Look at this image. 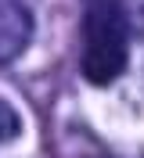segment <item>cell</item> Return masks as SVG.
<instances>
[{"mask_svg": "<svg viewBox=\"0 0 144 158\" xmlns=\"http://www.w3.org/2000/svg\"><path fill=\"white\" fill-rule=\"evenodd\" d=\"M126 50H130V25H126L119 0H86L79 22V69L94 86H108L123 76Z\"/></svg>", "mask_w": 144, "mask_h": 158, "instance_id": "cell-1", "label": "cell"}, {"mask_svg": "<svg viewBox=\"0 0 144 158\" xmlns=\"http://www.w3.org/2000/svg\"><path fill=\"white\" fill-rule=\"evenodd\" d=\"M33 40V15L25 0H0V65H7Z\"/></svg>", "mask_w": 144, "mask_h": 158, "instance_id": "cell-2", "label": "cell"}, {"mask_svg": "<svg viewBox=\"0 0 144 158\" xmlns=\"http://www.w3.org/2000/svg\"><path fill=\"white\" fill-rule=\"evenodd\" d=\"M11 137H18V111L11 108L7 101H0V144Z\"/></svg>", "mask_w": 144, "mask_h": 158, "instance_id": "cell-3", "label": "cell"}]
</instances>
